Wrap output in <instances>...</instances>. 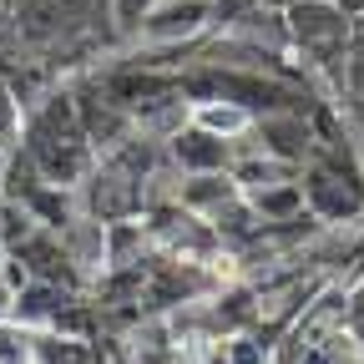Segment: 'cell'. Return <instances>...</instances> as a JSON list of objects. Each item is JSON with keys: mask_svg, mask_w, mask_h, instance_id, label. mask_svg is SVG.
I'll return each instance as SVG.
<instances>
[{"mask_svg": "<svg viewBox=\"0 0 364 364\" xmlns=\"http://www.w3.org/2000/svg\"><path fill=\"white\" fill-rule=\"evenodd\" d=\"M304 213L318 223H354L364 218V167L344 152H314L299 167Z\"/></svg>", "mask_w": 364, "mask_h": 364, "instance_id": "obj_3", "label": "cell"}, {"mask_svg": "<svg viewBox=\"0 0 364 364\" xmlns=\"http://www.w3.org/2000/svg\"><path fill=\"white\" fill-rule=\"evenodd\" d=\"M31 364H102V354L91 349V339H81V334L31 329Z\"/></svg>", "mask_w": 364, "mask_h": 364, "instance_id": "obj_7", "label": "cell"}, {"mask_svg": "<svg viewBox=\"0 0 364 364\" xmlns=\"http://www.w3.org/2000/svg\"><path fill=\"white\" fill-rule=\"evenodd\" d=\"M26 102H21V91L0 76V152H16V142H21V132H26Z\"/></svg>", "mask_w": 364, "mask_h": 364, "instance_id": "obj_8", "label": "cell"}, {"mask_svg": "<svg viewBox=\"0 0 364 364\" xmlns=\"http://www.w3.org/2000/svg\"><path fill=\"white\" fill-rule=\"evenodd\" d=\"M359 136H364V107H359ZM359 152H364V142H359Z\"/></svg>", "mask_w": 364, "mask_h": 364, "instance_id": "obj_13", "label": "cell"}, {"mask_svg": "<svg viewBox=\"0 0 364 364\" xmlns=\"http://www.w3.org/2000/svg\"><path fill=\"white\" fill-rule=\"evenodd\" d=\"M157 6V0H107V21L132 41V31H136V21H142L147 11Z\"/></svg>", "mask_w": 364, "mask_h": 364, "instance_id": "obj_10", "label": "cell"}, {"mask_svg": "<svg viewBox=\"0 0 364 364\" xmlns=\"http://www.w3.org/2000/svg\"><path fill=\"white\" fill-rule=\"evenodd\" d=\"M279 21H284V41L304 56V66L339 86L349 46H354V36H349L354 16L339 6V0H289Z\"/></svg>", "mask_w": 364, "mask_h": 364, "instance_id": "obj_2", "label": "cell"}, {"mask_svg": "<svg viewBox=\"0 0 364 364\" xmlns=\"http://www.w3.org/2000/svg\"><path fill=\"white\" fill-rule=\"evenodd\" d=\"M167 157L182 177H198V172H228L238 157V142H223L218 132L198 127V122H182L172 136H167Z\"/></svg>", "mask_w": 364, "mask_h": 364, "instance_id": "obj_5", "label": "cell"}, {"mask_svg": "<svg viewBox=\"0 0 364 364\" xmlns=\"http://www.w3.org/2000/svg\"><path fill=\"white\" fill-rule=\"evenodd\" d=\"M339 91H344L349 102H359V107H364V46H349V61H344Z\"/></svg>", "mask_w": 364, "mask_h": 364, "instance_id": "obj_11", "label": "cell"}, {"mask_svg": "<svg viewBox=\"0 0 364 364\" xmlns=\"http://www.w3.org/2000/svg\"><path fill=\"white\" fill-rule=\"evenodd\" d=\"M213 31V0H157V6L136 21L132 41L147 46V51H177V46H193Z\"/></svg>", "mask_w": 364, "mask_h": 364, "instance_id": "obj_4", "label": "cell"}, {"mask_svg": "<svg viewBox=\"0 0 364 364\" xmlns=\"http://www.w3.org/2000/svg\"><path fill=\"white\" fill-rule=\"evenodd\" d=\"M253 218L268 228V223H299L304 218V188H299V177H284V182H268V188H253L243 193Z\"/></svg>", "mask_w": 364, "mask_h": 364, "instance_id": "obj_6", "label": "cell"}, {"mask_svg": "<svg viewBox=\"0 0 364 364\" xmlns=\"http://www.w3.org/2000/svg\"><path fill=\"white\" fill-rule=\"evenodd\" d=\"M21 162L41 177L51 182V188H81L97 167V147H91V136L81 127V112H76V97L71 86L51 91L46 102H36L26 112V132H21Z\"/></svg>", "mask_w": 364, "mask_h": 364, "instance_id": "obj_1", "label": "cell"}, {"mask_svg": "<svg viewBox=\"0 0 364 364\" xmlns=\"http://www.w3.org/2000/svg\"><path fill=\"white\" fill-rule=\"evenodd\" d=\"M339 6H344L349 16H364V0H339Z\"/></svg>", "mask_w": 364, "mask_h": 364, "instance_id": "obj_12", "label": "cell"}, {"mask_svg": "<svg viewBox=\"0 0 364 364\" xmlns=\"http://www.w3.org/2000/svg\"><path fill=\"white\" fill-rule=\"evenodd\" d=\"M0 364H31V329L0 318Z\"/></svg>", "mask_w": 364, "mask_h": 364, "instance_id": "obj_9", "label": "cell"}]
</instances>
